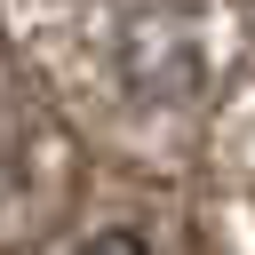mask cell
<instances>
[{
    "mask_svg": "<svg viewBox=\"0 0 255 255\" xmlns=\"http://www.w3.org/2000/svg\"><path fill=\"white\" fill-rule=\"evenodd\" d=\"M80 255H151L135 231H96V239H80Z\"/></svg>",
    "mask_w": 255,
    "mask_h": 255,
    "instance_id": "obj_1",
    "label": "cell"
}]
</instances>
